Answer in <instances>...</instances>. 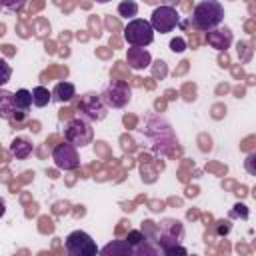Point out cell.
I'll use <instances>...</instances> for the list:
<instances>
[{"label": "cell", "mask_w": 256, "mask_h": 256, "mask_svg": "<svg viewBox=\"0 0 256 256\" xmlns=\"http://www.w3.org/2000/svg\"><path fill=\"white\" fill-rule=\"evenodd\" d=\"M224 20V6L218 0H202L194 6L192 16H190V24L192 28L200 30V32H208L214 30L222 24Z\"/></svg>", "instance_id": "6da1fadb"}, {"label": "cell", "mask_w": 256, "mask_h": 256, "mask_svg": "<svg viewBox=\"0 0 256 256\" xmlns=\"http://www.w3.org/2000/svg\"><path fill=\"white\" fill-rule=\"evenodd\" d=\"M124 40L130 44V46H148L154 42V28L150 26L148 20H142V18H132L128 20V24L124 26Z\"/></svg>", "instance_id": "7a4b0ae2"}, {"label": "cell", "mask_w": 256, "mask_h": 256, "mask_svg": "<svg viewBox=\"0 0 256 256\" xmlns=\"http://www.w3.org/2000/svg\"><path fill=\"white\" fill-rule=\"evenodd\" d=\"M184 236V226L182 222H178L176 218H166L156 226V234L154 240L160 244V250H168L170 246H176L182 242Z\"/></svg>", "instance_id": "3957f363"}, {"label": "cell", "mask_w": 256, "mask_h": 256, "mask_svg": "<svg viewBox=\"0 0 256 256\" xmlns=\"http://www.w3.org/2000/svg\"><path fill=\"white\" fill-rule=\"evenodd\" d=\"M64 248L70 256H96L100 252V248L96 246V242L92 240V236L84 230H74L66 236L64 240Z\"/></svg>", "instance_id": "277c9868"}, {"label": "cell", "mask_w": 256, "mask_h": 256, "mask_svg": "<svg viewBox=\"0 0 256 256\" xmlns=\"http://www.w3.org/2000/svg\"><path fill=\"white\" fill-rule=\"evenodd\" d=\"M64 138H66V142L74 144L76 148H82V146H86V144L92 142L94 132H92V126H90L88 120H84V118H72L64 126Z\"/></svg>", "instance_id": "5b68a950"}, {"label": "cell", "mask_w": 256, "mask_h": 256, "mask_svg": "<svg viewBox=\"0 0 256 256\" xmlns=\"http://www.w3.org/2000/svg\"><path fill=\"white\" fill-rule=\"evenodd\" d=\"M150 26L154 28V32H160V34H166V32H172L178 24H180V14L176 12L174 6H158L154 8L152 16H150Z\"/></svg>", "instance_id": "8992f818"}, {"label": "cell", "mask_w": 256, "mask_h": 256, "mask_svg": "<svg viewBox=\"0 0 256 256\" xmlns=\"http://www.w3.org/2000/svg\"><path fill=\"white\" fill-rule=\"evenodd\" d=\"M52 160L54 164L60 168V170H78L80 168V156H78V150L74 144L70 142H62V144H56L54 150H52Z\"/></svg>", "instance_id": "52a82bcc"}, {"label": "cell", "mask_w": 256, "mask_h": 256, "mask_svg": "<svg viewBox=\"0 0 256 256\" xmlns=\"http://www.w3.org/2000/svg\"><path fill=\"white\" fill-rule=\"evenodd\" d=\"M100 98L108 108H124L130 102V86L122 80H114L112 84L106 86Z\"/></svg>", "instance_id": "ba28073f"}, {"label": "cell", "mask_w": 256, "mask_h": 256, "mask_svg": "<svg viewBox=\"0 0 256 256\" xmlns=\"http://www.w3.org/2000/svg\"><path fill=\"white\" fill-rule=\"evenodd\" d=\"M78 108H80V112L88 118V120H92V122H100V120H104L106 118V104L102 102V98L98 96V94H94V92H88L84 98H82V102L78 104Z\"/></svg>", "instance_id": "9c48e42d"}, {"label": "cell", "mask_w": 256, "mask_h": 256, "mask_svg": "<svg viewBox=\"0 0 256 256\" xmlns=\"http://www.w3.org/2000/svg\"><path fill=\"white\" fill-rule=\"evenodd\" d=\"M126 62L132 70H144L152 64V56L146 48H140V46H130L126 50Z\"/></svg>", "instance_id": "30bf717a"}, {"label": "cell", "mask_w": 256, "mask_h": 256, "mask_svg": "<svg viewBox=\"0 0 256 256\" xmlns=\"http://www.w3.org/2000/svg\"><path fill=\"white\" fill-rule=\"evenodd\" d=\"M206 42L212 46V48H216V50H226V48H230V44H232V32H230V28H214V30H208L206 32Z\"/></svg>", "instance_id": "8fae6325"}, {"label": "cell", "mask_w": 256, "mask_h": 256, "mask_svg": "<svg viewBox=\"0 0 256 256\" xmlns=\"http://www.w3.org/2000/svg\"><path fill=\"white\" fill-rule=\"evenodd\" d=\"M50 94H52V100H54V102L64 104V102H70V100L76 96V86H74L72 82H68V80H62V82H58V84L54 86V90H52Z\"/></svg>", "instance_id": "7c38bea8"}, {"label": "cell", "mask_w": 256, "mask_h": 256, "mask_svg": "<svg viewBox=\"0 0 256 256\" xmlns=\"http://www.w3.org/2000/svg\"><path fill=\"white\" fill-rule=\"evenodd\" d=\"M32 150H34L32 142H30L28 138H22V136L14 138L12 144H10V152H12V156L18 158V160H26V158L32 154Z\"/></svg>", "instance_id": "4fadbf2b"}, {"label": "cell", "mask_w": 256, "mask_h": 256, "mask_svg": "<svg viewBox=\"0 0 256 256\" xmlns=\"http://www.w3.org/2000/svg\"><path fill=\"white\" fill-rule=\"evenodd\" d=\"M14 114V94L8 90H0V120H12Z\"/></svg>", "instance_id": "5bb4252c"}, {"label": "cell", "mask_w": 256, "mask_h": 256, "mask_svg": "<svg viewBox=\"0 0 256 256\" xmlns=\"http://www.w3.org/2000/svg\"><path fill=\"white\" fill-rule=\"evenodd\" d=\"M30 92H32V104L38 106V108H44V106H48V104L52 102V94H50V90L44 88V86H36V88H32Z\"/></svg>", "instance_id": "9a60e30c"}, {"label": "cell", "mask_w": 256, "mask_h": 256, "mask_svg": "<svg viewBox=\"0 0 256 256\" xmlns=\"http://www.w3.org/2000/svg\"><path fill=\"white\" fill-rule=\"evenodd\" d=\"M32 106V92L26 88H20L14 92V108L16 110H28Z\"/></svg>", "instance_id": "2e32d148"}, {"label": "cell", "mask_w": 256, "mask_h": 256, "mask_svg": "<svg viewBox=\"0 0 256 256\" xmlns=\"http://www.w3.org/2000/svg\"><path fill=\"white\" fill-rule=\"evenodd\" d=\"M100 252L102 254H130V256H134V250L130 248V244L126 240H116V242L104 246Z\"/></svg>", "instance_id": "e0dca14e"}, {"label": "cell", "mask_w": 256, "mask_h": 256, "mask_svg": "<svg viewBox=\"0 0 256 256\" xmlns=\"http://www.w3.org/2000/svg\"><path fill=\"white\" fill-rule=\"evenodd\" d=\"M136 14H138V4H136L134 0H124V2L118 4V16H120V18L132 20Z\"/></svg>", "instance_id": "ac0fdd59"}, {"label": "cell", "mask_w": 256, "mask_h": 256, "mask_svg": "<svg viewBox=\"0 0 256 256\" xmlns=\"http://www.w3.org/2000/svg\"><path fill=\"white\" fill-rule=\"evenodd\" d=\"M26 0H0V10L2 12H20L24 8Z\"/></svg>", "instance_id": "d6986e66"}, {"label": "cell", "mask_w": 256, "mask_h": 256, "mask_svg": "<svg viewBox=\"0 0 256 256\" xmlns=\"http://www.w3.org/2000/svg\"><path fill=\"white\" fill-rule=\"evenodd\" d=\"M10 78H12V68H10V64H8L4 58H0V86L8 84Z\"/></svg>", "instance_id": "ffe728a7"}, {"label": "cell", "mask_w": 256, "mask_h": 256, "mask_svg": "<svg viewBox=\"0 0 256 256\" xmlns=\"http://www.w3.org/2000/svg\"><path fill=\"white\" fill-rule=\"evenodd\" d=\"M170 50H172V52H184V50H186L184 38H174V40L170 42Z\"/></svg>", "instance_id": "44dd1931"}, {"label": "cell", "mask_w": 256, "mask_h": 256, "mask_svg": "<svg viewBox=\"0 0 256 256\" xmlns=\"http://www.w3.org/2000/svg\"><path fill=\"white\" fill-rule=\"evenodd\" d=\"M164 254H188V250H186L184 246L176 244V246H170L168 250H164Z\"/></svg>", "instance_id": "7402d4cb"}, {"label": "cell", "mask_w": 256, "mask_h": 256, "mask_svg": "<svg viewBox=\"0 0 256 256\" xmlns=\"http://www.w3.org/2000/svg\"><path fill=\"white\" fill-rule=\"evenodd\" d=\"M154 64H156V68H154V76H160V78H162V76L166 74V66H164V62L158 60V62H154Z\"/></svg>", "instance_id": "603a6c76"}, {"label": "cell", "mask_w": 256, "mask_h": 256, "mask_svg": "<svg viewBox=\"0 0 256 256\" xmlns=\"http://www.w3.org/2000/svg\"><path fill=\"white\" fill-rule=\"evenodd\" d=\"M252 158H254V154H250V156H248V160H246V168H248V172H250V174H254V168H252Z\"/></svg>", "instance_id": "cb8c5ba5"}, {"label": "cell", "mask_w": 256, "mask_h": 256, "mask_svg": "<svg viewBox=\"0 0 256 256\" xmlns=\"http://www.w3.org/2000/svg\"><path fill=\"white\" fill-rule=\"evenodd\" d=\"M4 214H6V204H4V200L0 198V218H2Z\"/></svg>", "instance_id": "d4e9b609"}, {"label": "cell", "mask_w": 256, "mask_h": 256, "mask_svg": "<svg viewBox=\"0 0 256 256\" xmlns=\"http://www.w3.org/2000/svg\"><path fill=\"white\" fill-rule=\"evenodd\" d=\"M94 2H98V4H106V2H110V0H94Z\"/></svg>", "instance_id": "484cf974"}, {"label": "cell", "mask_w": 256, "mask_h": 256, "mask_svg": "<svg viewBox=\"0 0 256 256\" xmlns=\"http://www.w3.org/2000/svg\"><path fill=\"white\" fill-rule=\"evenodd\" d=\"M2 34H4V26L0 24V36H2Z\"/></svg>", "instance_id": "4316f807"}]
</instances>
